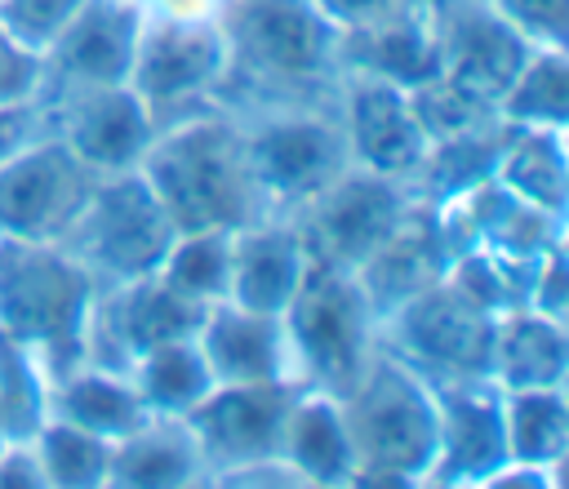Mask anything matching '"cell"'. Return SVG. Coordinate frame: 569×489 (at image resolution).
Instances as JSON below:
<instances>
[{"label": "cell", "mask_w": 569, "mask_h": 489, "mask_svg": "<svg viewBox=\"0 0 569 489\" xmlns=\"http://www.w3.org/2000/svg\"><path fill=\"white\" fill-rule=\"evenodd\" d=\"M489 378L498 391L560 387L565 382V320L516 307L493 325Z\"/></svg>", "instance_id": "obj_23"}, {"label": "cell", "mask_w": 569, "mask_h": 489, "mask_svg": "<svg viewBox=\"0 0 569 489\" xmlns=\"http://www.w3.org/2000/svg\"><path fill=\"white\" fill-rule=\"evenodd\" d=\"M44 365L40 356L0 329V436L4 440H31L36 427L44 422L49 387H44Z\"/></svg>", "instance_id": "obj_30"}, {"label": "cell", "mask_w": 569, "mask_h": 489, "mask_svg": "<svg viewBox=\"0 0 569 489\" xmlns=\"http://www.w3.org/2000/svg\"><path fill=\"white\" fill-rule=\"evenodd\" d=\"M40 133H49L40 98H31V102H4V107H0V164L13 160V156H18L27 142H36Z\"/></svg>", "instance_id": "obj_37"}, {"label": "cell", "mask_w": 569, "mask_h": 489, "mask_svg": "<svg viewBox=\"0 0 569 489\" xmlns=\"http://www.w3.org/2000/svg\"><path fill=\"white\" fill-rule=\"evenodd\" d=\"M387 329V351L413 365L427 382L449 378H489L493 356V325L498 316L471 302L449 276L400 302L391 316L378 320ZM493 382V378H489Z\"/></svg>", "instance_id": "obj_9"}, {"label": "cell", "mask_w": 569, "mask_h": 489, "mask_svg": "<svg viewBox=\"0 0 569 489\" xmlns=\"http://www.w3.org/2000/svg\"><path fill=\"white\" fill-rule=\"evenodd\" d=\"M329 22L333 31H360V27H373L400 9H413V4H427V0H311Z\"/></svg>", "instance_id": "obj_36"}, {"label": "cell", "mask_w": 569, "mask_h": 489, "mask_svg": "<svg viewBox=\"0 0 569 489\" xmlns=\"http://www.w3.org/2000/svg\"><path fill=\"white\" fill-rule=\"evenodd\" d=\"M338 53H342V71H369V76H382L400 89L431 80L440 71L431 4L400 9L373 27H360V31H342Z\"/></svg>", "instance_id": "obj_21"}, {"label": "cell", "mask_w": 569, "mask_h": 489, "mask_svg": "<svg viewBox=\"0 0 569 489\" xmlns=\"http://www.w3.org/2000/svg\"><path fill=\"white\" fill-rule=\"evenodd\" d=\"M133 169L147 178L173 231H236L276 218L253 182L240 120L227 107L160 124Z\"/></svg>", "instance_id": "obj_2"}, {"label": "cell", "mask_w": 569, "mask_h": 489, "mask_svg": "<svg viewBox=\"0 0 569 489\" xmlns=\"http://www.w3.org/2000/svg\"><path fill=\"white\" fill-rule=\"evenodd\" d=\"M4 445H9V440H4V436H0V449H4Z\"/></svg>", "instance_id": "obj_39"}, {"label": "cell", "mask_w": 569, "mask_h": 489, "mask_svg": "<svg viewBox=\"0 0 569 489\" xmlns=\"http://www.w3.org/2000/svg\"><path fill=\"white\" fill-rule=\"evenodd\" d=\"M173 222L151 196L147 178L138 169L102 173L71 227L58 236V244L93 276V285H129L160 267Z\"/></svg>", "instance_id": "obj_7"}, {"label": "cell", "mask_w": 569, "mask_h": 489, "mask_svg": "<svg viewBox=\"0 0 569 489\" xmlns=\"http://www.w3.org/2000/svg\"><path fill=\"white\" fill-rule=\"evenodd\" d=\"M449 244L440 236V218H436V204L418 200L409 204V213L400 218V227L360 262L351 267L360 293L369 298L373 316H391L400 302H409L413 293H422L427 285L445 280L449 271Z\"/></svg>", "instance_id": "obj_18"}, {"label": "cell", "mask_w": 569, "mask_h": 489, "mask_svg": "<svg viewBox=\"0 0 569 489\" xmlns=\"http://www.w3.org/2000/svg\"><path fill=\"white\" fill-rule=\"evenodd\" d=\"M31 440H36L31 449L40 458L44 485H76V489L107 485L111 440H102V436H93L76 422H62V418H44Z\"/></svg>", "instance_id": "obj_31"}, {"label": "cell", "mask_w": 569, "mask_h": 489, "mask_svg": "<svg viewBox=\"0 0 569 489\" xmlns=\"http://www.w3.org/2000/svg\"><path fill=\"white\" fill-rule=\"evenodd\" d=\"M351 445V485H413L427 480L440 445L431 382L378 347L356 382L333 396Z\"/></svg>", "instance_id": "obj_3"}, {"label": "cell", "mask_w": 569, "mask_h": 489, "mask_svg": "<svg viewBox=\"0 0 569 489\" xmlns=\"http://www.w3.org/2000/svg\"><path fill=\"white\" fill-rule=\"evenodd\" d=\"M280 325L293 378L325 396H342L378 351V316L360 293L351 267L307 262L298 293L280 311Z\"/></svg>", "instance_id": "obj_5"}, {"label": "cell", "mask_w": 569, "mask_h": 489, "mask_svg": "<svg viewBox=\"0 0 569 489\" xmlns=\"http://www.w3.org/2000/svg\"><path fill=\"white\" fill-rule=\"evenodd\" d=\"M44 124L58 133L93 173L133 169L156 133L151 111L129 84H67L44 80Z\"/></svg>", "instance_id": "obj_12"}, {"label": "cell", "mask_w": 569, "mask_h": 489, "mask_svg": "<svg viewBox=\"0 0 569 489\" xmlns=\"http://www.w3.org/2000/svg\"><path fill=\"white\" fill-rule=\"evenodd\" d=\"M409 204H413L409 182H396V178L369 173L360 164H347L333 182H325L316 196H307L284 218L293 222L311 262L360 267L400 227Z\"/></svg>", "instance_id": "obj_10"}, {"label": "cell", "mask_w": 569, "mask_h": 489, "mask_svg": "<svg viewBox=\"0 0 569 489\" xmlns=\"http://www.w3.org/2000/svg\"><path fill=\"white\" fill-rule=\"evenodd\" d=\"M302 382L271 378V382H213L187 413V431L200 449V462L213 467V476L280 458V431L284 413Z\"/></svg>", "instance_id": "obj_13"}, {"label": "cell", "mask_w": 569, "mask_h": 489, "mask_svg": "<svg viewBox=\"0 0 569 489\" xmlns=\"http://www.w3.org/2000/svg\"><path fill=\"white\" fill-rule=\"evenodd\" d=\"M147 22L142 0H84L44 49V80L129 84L133 49Z\"/></svg>", "instance_id": "obj_17"}, {"label": "cell", "mask_w": 569, "mask_h": 489, "mask_svg": "<svg viewBox=\"0 0 569 489\" xmlns=\"http://www.w3.org/2000/svg\"><path fill=\"white\" fill-rule=\"evenodd\" d=\"M280 458L316 485H342L351 476V445L342 431V413L338 400L325 391L302 387L284 413V431H280Z\"/></svg>", "instance_id": "obj_25"}, {"label": "cell", "mask_w": 569, "mask_h": 489, "mask_svg": "<svg viewBox=\"0 0 569 489\" xmlns=\"http://www.w3.org/2000/svg\"><path fill=\"white\" fill-rule=\"evenodd\" d=\"M440 445L427 480L436 485H485L507 462V431H502V391L489 378H449L431 382Z\"/></svg>", "instance_id": "obj_16"}, {"label": "cell", "mask_w": 569, "mask_h": 489, "mask_svg": "<svg viewBox=\"0 0 569 489\" xmlns=\"http://www.w3.org/2000/svg\"><path fill=\"white\" fill-rule=\"evenodd\" d=\"M227 262H231V231H178L156 276L200 302H213L227 293Z\"/></svg>", "instance_id": "obj_32"}, {"label": "cell", "mask_w": 569, "mask_h": 489, "mask_svg": "<svg viewBox=\"0 0 569 489\" xmlns=\"http://www.w3.org/2000/svg\"><path fill=\"white\" fill-rule=\"evenodd\" d=\"M196 342H200V356L213 382H271V378L298 382L280 316L244 311L231 298H213L204 307Z\"/></svg>", "instance_id": "obj_20"}, {"label": "cell", "mask_w": 569, "mask_h": 489, "mask_svg": "<svg viewBox=\"0 0 569 489\" xmlns=\"http://www.w3.org/2000/svg\"><path fill=\"white\" fill-rule=\"evenodd\" d=\"M427 4H440V0H427Z\"/></svg>", "instance_id": "obj_40"}, {"label": "cell", "mask_w": 569, "mask_h": 489, "mask_svg": "<svg viewBox=\"0 0 569 489\" xmlns=\"http://www.w3.org/2000/svg\"><path fill=\"white\" fill-rule=\"evenodd\" d=\"M502 431H507V462L556 471L569 445V409L560 387L502 391Z\"/></svg>", "instance_id": "obj_26"}, {"label": "cell", "mask_w": 569, "mask_h": 489, "mask_svg": "<svg viewBox=\"0 0 569 489\" xmlns=\"http://www.w3.org/2000/svg\"><path fill=\"white\" fill-rule=\"evenodd\" d=\"M129 378H133V387L142 391L147 409H151V413H169V418H182V413L213 387V373H209V365H204V356H200L196 333L142 351V356L133 360Z\"/></svg>", "instance_id": "obj_27"}, {"label": "cell", "mask_w": 569, "mask_h": 489, "mask_svg": "<svg viewBox=\"0 0 569 489\" xmlns=\"http://www.w3.org/2000/svg\"><path fill=\"white\" fill-rule=\"evenodd\" d=\"M156 13H213L218 0H142Z\"/></svg>", "instance_id": "obj_38"}, {"label": "cell", "mask_w": 569, "mask_h": 489, "mask_svg": "<svg viewBox=\"0 0 569 489\" xmlns=\"http://www.w3.org/2000/svg\"><path fill=\"white\" fill-rule=\"evenodd\" d=\"M244 133V156L253 182L276 218L298 209L325 182H333L351 156L333 102H293V107H253L231 111Z\"/></svg>", "instance_id": "obj_6"}, {"label": "cell", "mask_w": 569, "mask_h": 489, "mask_svg": "<svg viewBox=\"0 0 569 489\" xmlns=\"http://www.w3.org/2000/svg\"><path fill=\"white\" fill-rule=\"evenodd\" d=\"M307 249L289 218H258L231 231V262H227V293L244 311L280 316L302 285Z\"/></svg>", "instance_id": "obj_19"}, {"label": "cell", "mask_w": 569, "mask_h": 489, "mask_svg": "<svg viewBox=\"0 0 569 489\" xmlns=\"http://www.w3.org/2000/svg\"><path fill=\"white\" fill-rule=\"evenodd\" d=\"M53 409H58L62 422H76V427H84L102 440H120V436L138 431L151 418L142 391L133 387L129 373L102 369V365H89V360L58 373Z\"/></svg>", "instance_id": "obj_24"}, {"label": "cell", "mask_w": 569, "mask_h": 489, "mask_svg": "<svg viewBox=\"0 0 569 489\" xmlns=\"http://www.w3.org/2000/svg\"><path fill=\"white\" fill-rule=\"evenodd\" d=\"M533 44L565 49V22H569V0H493Z\"/></svg>", "instance_id": "obj_35"}, {"label": "cell", "mask_w": 569, "mask_h": 489, "mask_svg": "<svg viewBox=\"0 0 569 489\" xmlns=\"http://www.w3.org/2000/svg\"><path fill=\"white\" fill-rule=\"evenodd\" d=\"M80 4L84 0H0V27L27 49L44 53L53 36L76 18Z\"/></svg>", "instance_id": "obj_33"}, {"label": "cell", "mask_w": 569, "mask_h": 489, "mask_svg": "<svg viewBox=\"0 0 569 489\" xmlns=\"http://www.w3.org/2000/svg\"><path fill=\"white\" fill-rule=\"evenodd\" d=\"M98 178L58 133H40L0 164V236L58 240Z\"/></svg>", "instance_id": "obj_14"}, {"label": "cell", "mask_w": 569, "mask_h": 489, "mask_svg": "<svg viewBox=\"0 0 569 489\" xmlns=\"http://www.w3.org/2000/svg\"><path fill=\"white\" fill-rule=\"evenodd\" d=\"M498 116L516 129H565V116H569L565 49L538 44L516 71V80L507 84V93L498 98Z\"/></svg>", "instance_id": "obj_29"}, {"label": "cell", "mask_w": 569, "mask_h": 489, "mask_svg": "<svg viewBox=\"0 0 569 489\" xmlns=\"http://www.w3.org/2000/svg\"><path fill=\"white\" fill-rule=\"evenodd\" d=\"M493 178L520 200L565 213V142L560 129H511Z\"/></svg>", "instance_id": "obj_28"}, {"label": "cell", "mask_w": 569, "mask_h": 489, "mask_svg": "<svg viewBox=\"0 0 569 489\" xmlns=\"http://www.w3.org/2000/svg\"><path fill=\"white\" fill-rule=\"evenodd\" d=\"M44 89V53L27 49L0 27V107L4 102H31Z\"/></svg>", "instance_id": "obj_34"}, {"label": "cell", "mask_w": 569, "mask_h": 489, "mask_svg": "<svg viewBox=\"0 0 569 489\" xmlns=\"http://www.w3.org/2000/svg\"><path fill=\"white\" fill-rule=\"evenodd\" d=\"M338 120H342L351 164L396 178V182H413L431 138L422 133V124L409 107V93L400 84L369 76V71H342L338 76Z\"/></svg>", "instance_id": "obj_15"}, {"label": "cell", "mask_w": 569, "mask_h": 489, "mask_svg": "<svg viewBox=\"0 0 569 489\" xmlns=\"http://www.w3.org/2000/svg\"><path fill=\"white\" fill-rule=\"evenodd\" d=\"M440 80L480 107L498 111V98L538 49L493 0H440L431 4Z\"/></svg>", "instance_id": "obj_11"}, {"label": "cell", "mask_w": 569, "mask_h": 489, "mask_svg": "<svg viewBox=\"0 0 569 489\" xmlns=\"http://www.w3.org/2000/svg\"><path fill=\"white\" fill-rule=\"evenodd\" d=\"M200 471L204 462L187 422L169 413H151L138 431L111 440V453H107V485H129V489L191 485Z\"/></svg>", "instance_id": "obj_22"}, {"label": "cell", "mask_w": 569, "mask_h": 489, "mask_svg": "<svg viewBox=\"0 0 569 489\" xmlns=\"http://www.w3.org/2000/svg\"><path fill=\"white\" fill-rule=\"evenodd\" d=\"M213 18L227 40L218 107L253 111L338 98V31L311 0H218Z\"/></svg>", "instance_id": "obj_1"}, {"label": "cell", "mask_w": 569, "mask_h": 489, "mask_svg": "<svg viewBox=\"0 0 569 489\" xmlns=\"http://www.w3.org/2000/svg\"><path fill=\"white\" fill-rule=\"evenodd\" d=\"M93 293V276L58 240L0 236V329L22 338L53 378L84 360Z\"/></svg>", "instance_id": "obj_4"}, {"label": "cell", "mask_w": 569, "mask_h": 489, "mask_svg": "<svg viewBox=\"0 0 569 489\" xmlns=\"http://www.w3.org/2000/svg\"><path fill=\"white\" fill-rule=\"evenodd\" d=\"M222 71H227V40L213 13L147 9L129 67V89L142 98L156 129L191 111L218 107Z\"/></svg>", "instance_id": "obj_8"}]
</instances>
